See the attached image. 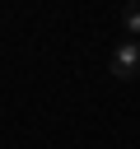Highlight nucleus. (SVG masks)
Segmentation results:
<instances>
[{
	"label": "nucleus",
	"instance_id": "nucleus-2",
	"mask_svg": "<svg viewBox=\"0 0 140 149\" xmlns=\"http://www.w3.org/2000/svg\"><path fill=\"white\" fill-rule=\"evenodd\" d=\"M121 23H126V33L135 37V33H140V5H126V9H121Z\"/></svg>",
	"mask_w": 140,
	"mask_h": 149
},
{
	"label": "nucleus",
	"instance_id": "nucleus-1",
	"mask_svg": "<svg viewBox=\"0 0 140 149\" xmlns=\"http://www.w3.org/2000/svg\"><path fill=\"white\" fill-rule=\"evenodd\" d=\"M107 65H112V79H135L140 74V42H117Z\"/></svg>",
	"mask_w": 140,
	"mask_h": 149
}]
</instances>
